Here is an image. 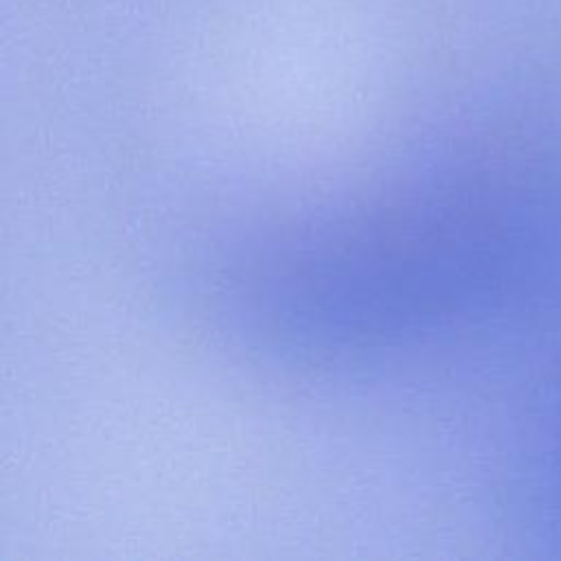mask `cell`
<instances>
[{
    "instance_id": "obj_1",
    "label": "cell",
    "mask_w": 561,
    "mask_h": 561,
    "mask_svg": "<svg viewBox=\"0 0 561 561\" xmlns=\"http://www.w3.org/2000/svg\"><path fill=\"white\" fill-rule=\"evenodd\" d=\"M530 208L495 182L390 195L278 243L250 294L300 351L364 353L480 316L526 265Z\"/></svg>"
}]
</instances>
